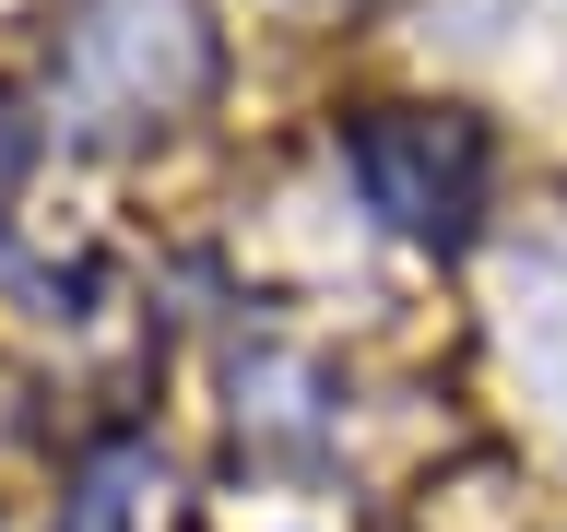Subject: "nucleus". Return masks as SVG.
Instances as JSON below:
<instances>
[{
    "label": "nucleus",
    "instance_id": "nucleus-1",
    "mask_svg": "<svg viewBox=\"0 0 567 532\" xmlns=\"http://www.w3.org/2000/svg\"><path fill=\"white\" fill-rule=\"evenodd\" d=\"M354 190L402 237H461L485 202V142H473V119H437V106H379L354 131Z\"/></svg>",
    "mask_w": 567,
    "mask_h": 532
},
{
    "label": "nucleus",
    "instance_id": "nucleus-2",
    "mask_svg": "<svg viewBox=\"0 0 567 532\" xmlns=\"http://www.w3.org/2000/svg\"><path fill=\"white\" fill-rule=\"evenodd\" d=\"M202 24H189V0H106L83 48H71V83H118V119H166V106L202 95Z\"/></svg>",
    "mask_w": 567,
    "mask_h": 532
},
{
    "label": "nucleus",
    "instance_id": "nucleus-3",
    "mask_svg": "<svg viewBox=\"0 0 567 532\" xmlns=\"http://www.w3.org/2000/svg\"><path fill=\"white\" fill-rule=\"evenodd\" d=\"M508 355H520V379L567 426V237H532L508 260Z\"/></svg>",
    "mask_w": 567,
    "mask_h": 532
},
{
    "label": "nucleus",
    "instance_id": "nucleus-4",
    "mask_svg": "<svg viewBox=\"0 0 567 532\" xmlns=\"http://www.w3.org/2000/svg\"><path fill=\"white\" fill-rule=\"evenodd\" d=\"M60 532H166V473L142 450H106L95 473H83V497H71Z\"/></svg>",
    "mask_w": 567,
    "mask_h": 532
},
{
    "label": "nucleus",
    "instance_id": "nucleus-5",
    "mask_svg": "<svg viewBox=\"0 0 567 532\" xmlns=\"http://www.w3.org/2000/svg\"><path fill=\"white\" fill-rule=\"evenodd\" d=\"M0 190H12V119H0Z\"/></svg>",
    "mask_w": 567,
    "mask_h": 532
}]
</instances>
